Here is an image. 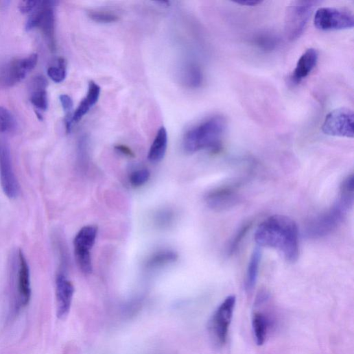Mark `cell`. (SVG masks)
I'll return each instance as SVG.
<instances>
[{
	"label": "cell",
	"mask_w": 354,
	"mask_h": 354,
	"mask_svg": "<svg viewBox=\"0 0 354 354\" xmlns=\"http://www.w3.org/2000/svg\"><path fill=\"white\" fill-rule=\"evenodd\" d=\"M255 239L259 246L279 250L287 261L294 263L299 257L298 228L287 216L275 215L264 220L257 227Z\"/></svg>",
	"instance_id": "6da1fadb"
},
{
	"label": "cell",
	"mask_w": 354,
	"mask_h": 354,
	"mask_svg": "<svg viewBox=\"0 0 354 354\" xmlns=\"http://www.w3.org/2000/svg\"><path fill=\"white\" fill-rule=\"evenodd\" d=\"M226 129V121L223 117H211L192 128L185 134L184 148L189 154L202 150L217 152L222 148Z\"/></svg>",
	"instance_id": "7a4b0ae2"
},
{
	"label": "cell",
	"mask_w": 354,
	"mask_h": 354,
	"mask_svg": "<svg viewBox=\"0 0 354 354\" xmlns=\"http://www.w3.org/2000/svg\"><path fill=\"white\" fill-rule=\"evenodd\" d=\"M353 194L340 192L337 202L310 222L307 229V236L311 239H318L331 233L342 223L347 211L353 206Z\"/></svg>",
	"instance_id": "3957f363"
},
{
	"label": "cell",
	"mask_w": 354,
	"mask_h": 354,
	"mask_svg": "<svg viewBox=\"0 0 354 354\" xmlns=\"http://www.w3.org/2000/svg\"><path fill=\"white\" fill-rule=\"evenodd\" d=\"M318 3L315 1H297L287 8L285 32L289 40L294 41L303 35Z\"/></svg>",
	"instance_id": "277c9868"
},
{
	"label": "cell",
	"mask_w": 354,
	"mask_h": 354,
	"mask_svg": "<svg viewBox=\"0 0 354 354\" xmlns=\"http://www.w3.org/2000/svg\"><path fill=\"white\" fill-rule=\"evenodd\" d=\"M56 3L53 1H39L36 9L31 14L27 23L26 30H40L52 51L56 49Z\"/></svg>",
	"instance_id": "5b68a950"
},
{
	"label": "cell",
	"mask_w": 354,
	"mask_h": 354,
	"mask_svg": "<svg viewBox=\"0 0 354 354\" xmlns=\"http://www.w3.org/2000/svg\"><path fill=\"white\" fill-rule=\"evenodd\" d=\"M315 27L321 31H339L353 27L354 20L351 12L337 8H320L316 12Z\"/></svg>",
	"instance_id": "8992f818"
},
{
	"label": "cell",
	"mask_w": 354,
	"mask_h": 354,
	"mask_svg": "<svg viewBox=\"0 0 354 354\" xmlns=\"http://www.w3.org/2000/svg\"><path fill=\"white\" fill-rule=\"evenodd\" d=\"M0 181L8 198H18L20 185L14 171L9 142L3 137H0Z\"/></svg>",
	"instance_id": "52a82bcc"
},
{
	"label": "cell",
	"mask_w": 354,
	"mask_h": 354,
	"mask_svg": "<svg viewBox=\"0 0 354 354\" xmlns=\"http://www.w3.org/2000/svg\"><path fill=\"white\" fill-rule=\"evenodd\" d=\"M235 303V296L227 297L216 309L209 322V328L211 337L220 346L226 343Z\"/></svg>",
	"instance_id": "ba28073f"
},
{
	"label": "cell",
	"mask_w": 354,
	"mask_h": 354,
	"mask_svg": "<svg viewBox=\"0 0 354 354\" xmlns=\"http://www.w3.org/2000/svg\"><path fill=\"white\" fill-rule=\"evenodd\" d=\"M38 61V56L36 54L12 60L0 69V84L12 86L21 82L34 69Z\"/></svg>",
	"instance_id": "9c48e42d"
},
{
	"label": "cell",
	"mask_w": 354,
	"mask_h": 354,
	"mask_svg": "<svg viewBox=\"0 0 354 354\" xmlns=\"http://www.w3.org/2000/svg\"><path fill=\"white\" fill-rule=\"evenodd\" d=\"M354 115L348 108H338L329 113L322 124L324 134L331 137L353 138Z\"/></svg>",
	"instance_id": "30bf717a"
},
{
	"label": "cell",
	"mask_w": 354,
	"mask_h": 354,
	"mask_svg": "<svg viewBox=\"0 0 354 354\" xmlns=\"http://www.w3.org/2000/svg\"><path fill=\"white\" fill-rule=\"evenodd\" d=\"M74 287L63 273L57 275L56 280V296L57 304V316L59 319H65L71 309Z\"/></svg>",
	"instance_id": "8fae6325"
},
{
	"label": "cell",
	"mask_w": 354,
	"mask_h": 354,
	"mask_svg": "<svg viewBox=\"0 0 354 354\" xmlns=\"http://www.w3.org/2000/svg\"><path fill=\"white\" fill-rule=\"evenodd\" d=\"M17 290L21 307H26L32 297L31 277L29 263L22 250L19 252Z\"/></svg>",
	"instance_id": "7c38bea8"
},
{
	"label": "cell",
	"mask_w": 354,
	"mask_h": 354,
	"mask_svg": "<svg viewBox=\"0 0 354 354\" xmlns=\"http://www.w3.org/2000/svg\"><path fill=\"white\" fill-rule=\"evenodd\" d=\"M239 200L237 193L231 188H220L210 192L206 197L209 207L215 211H226L235 206Z\"/></svg>",
	"instance_id": "4fadbf2b"
},
{
	"label": "cell",
	"mask_w": 354,
	"mask_h": 354,
	"mask_svg": "<svg viewBox=\"0 0 354 354\" xmlns=\"http://www.w3.org/2000/svg\"><path fill=\"white\" fill-rule=\"evenodd\" d=\"M318 56L316 49L310 48L306 50L299 58L290 76V80L292 84H299L311 73L318 63Z\"/></svg>",
	"instance_id": "5bb4252c"
},
{
	"label": "cell",
	"mask_w": 354,
	"mask_h": 354,
	"mask_svg": "<svg viewBox=\"0 0 354 354\" xmlns=\"http://www.w3.org/2000/svg\"><path fill=\"white\" fill-rule=\"evenodd\" d=\"M47 83L43 75L36 76L31 82L30 102L38 112H45L48 109Z\"/></svg>",
	"instance_id": "9a60e30c"
},
{
	"label": "cell",
	"mask_w": 354,
	"mask_h": 354,
	"mask_svg": "<svg viewBox=\"0 0 354 354\" xmlns=\"http://www.w3.org/2000/svg\"><path fill=\"white\" fill-rule=\"evenodd\" d=\"M97 228L94 226L82 228L73 240L74 255L91 253L97 237Z\"/></svg>",
	"instance_id": "2e32d148"
},
{
	"label": "cell",
	"mask_w": 354,
	"mask_h": 354,
	"mask_svg": "<svg viewBox=\"0 0 354 354\" xmlns=\"http://www.w3.org/2000/svg\"><path fill=\"white\" fill-rule=\"evenodd\" d=\"M101 95V87L95 81L88 83L86 97L81 102L73 113V121L78 123L98 102Z\"/></svg>",
	"instance_id": "e0dca14e"
},
{
	"label": "cell",
	"mask_w": 354,
	"mask_h": 354,
	"mask_svg": "<svg viewBox=\"0 0 354 354\" xmlns=\"http://www.w3.org/2000/svg\"><path fill=\"white\" fill-rule=\"evenodd\" d=\"M252 326L256 344L261 346L267 340L272 327V320L264 313L255 311L252 316Z\"/></svg>",
	"instance_id": "ac0fdd59"
},
{
	"label": "cell",
	"mask_w": 354,
	"mask_h": 354,
	"mask_svg": "<svg viewBox=\"0 0 354 354\" xmlns=\"http://www.w3.org/2000/svg\"><path fill=\"white\" fill-rule=\"evenodd\" d=\"M167 133L164 127H161L156 133L148 153V159L152 163H158L165 156L167 148Z\"/></svg>",
	"instance_id": "d6986e66"
},
{
	"label": "cell",
	"mask_w": 354,
	"mask_h": 354,
	"mask_svg": "<svg viewBox=\"0 0 354 354\" xmlns=\"http://www.w3.org/2000/svg\"><path fill=\"white\" fill-rule=\"evenodd\" d=\"M261 258V250L257 247L250 257L246 272L245 288L248 293L252 292L257 283Z\"/></svg>",
	"instance_id": "ffe728a7"
},
{
	"label": "cell",
	"mask_w": 354,
	"mask_h": 354,
	"mask_svg": "<svg viewBox=\"0 0 354 354\" xmlns=\"http://www.w3.org/2000/svg\"><path fill=\"white\" fill-rule=\"evenodd\" d=\"M177 258L178 255L172 250H161L153 254L148 260L146 266L150 269L157 268L175 262Z\"/></svg>",
	"instance_id": "44dd1931"
},
{
	"label": "cell",
	"mask_w": 354,
	"mask_h": 354,
	"mask_svg": "<svg viewBox=\"0 0 354 354\" xmlns=\"http://www.w3.org/2000/svg\"><path fill=\"white\" fill-rule=\"evenodd\" d=\"M279 43V38L271 32L260 33L254 38V44L263 51H272Z\"/></svg>",
	"instance_id": "7402d4cb"
},
{
	"label": "cell",
	"mask_w": 354,
	"mask_h": 354,
	"mask_svg": "<svg viewBox=\"0 0 354 354\" xmlns=\"http://www.w3.org/2000/svg\"><path fill=\"white\" fill-rule=\"evenodd\" d=\"M184 78L189 86L198 88L203 82V73L199 66L191 64L186 69Z\"/></svg>",
	"instance_id": "603a6c76"
},
{
	"label": "cell",
	"mask_w": 354,
	"mask_h": 354,
	"mask_svg": "<svg viewBox=\"0 0 354 354\" xmlns=\"http://www.w3.org/2000/svg\"><path fill=\"white\" fill-rule=\"evenodd\" d=\"M16 121L11 112L0 106V133L5 134L15 130Z\"/></svg>",
	"instance_id": "cb8c5ba5"
},
{
	"label": "cell",
	"mask_w": 354,
	"mask_h": 354,
	"mask_svg": "<svg viewBox=\"0 0 354 354\" xmlns=\"http://www.w3.org/2000/svg\"><path fill=\"white\" fill-rule=\"evenodd\" d=\"M47 75L56 83H60L67 76V64L62 58H59L57 64L51 66L47 69Z\"/></svg>",
	"instance_id": "d4e9b609"
},
{
	"label": "cell",
	"mask_w": 354,
	"mask_h": 354,
	"mask_svg": "<svg viewBox=\"0 0 354 354\" xmlns=\"http://www.w3.org/2000/svg\"><path fill=\"white\" fill-rule=\"evenodd\" d=\"M60 102L65 115L64 122L66 131L67 133H70L73 123V100L69 96L67 95H62L60 96Z\"/></svg>",
	"instance_id": "484cf974"
},
{
	"label": "cell",
	"mask_w": 354,
	"mask_h": 354,
	"mask_svg": "<svg viewBox=\"0 0 354 354\" xmlns=\"http://www.w3.org/2000/svg\"><path fill=\"white\" fill-rule=\"evenodd\" d=\"M150 177V172L148 169H139L131 173L130 182L133 187H141L148 182Z\"/></svg>",
	"instance_id": "4316f807"
},
{
	"label": "cell",
	"mask_w": 354,
	"mask_h": 354,
	"mask_svg": "<svg viewBox=\"0 0 354 354\" xmlns=\"http://www.w3.org/2000/svg\"><path fill=\"white\" fill-rule=\"evenodd\" d=\"M88 16L96 23L104 24L116 23L119 20L118 16L104 12H88Z\"/></svg>",
	"instance_id": "83f0119b"
},
{
	"label": "cell",
	"mask_w": 354,
	"mask_h": 354,
	"mask_svg": "<svg viewBox=\"0 0 354 354\" xmlns=\"http://www.w3.org/2000/svg\"><path fill=\"white\" fill-rule=\"evenodd\" d=\"M251 224H247L244 226H243L239 231L236 233L233 239L231 242V244L229 246L228 248V253L229 255H233L234 252H235L239 246L240 244L242 241V239L247 234V232L250 228Z\"/></svg>",
	"instance_id": "f1b7e54d"
},
{
	"label": "cell",
	"mask_w": 354,
	"mask_h": 354,
	"mask_svg": "<svg viewBox=\"0 0 354 354\" xmlns=\"http://www.w3.org/2000/svg\"><path fill=\"white\" fill-rule=\"evenodd\" d=\"M175 216L174 213L169 210H163L158 213L156 221L158 226L167 227L174 221Z\"/></svg>",
	"instance_id": "f546056e"
},
{
	"label": "cell",
	"mask_w": 354,
	"mask_h": 354,
	"mask_svg": "<svg viewBox=\"0 0 354 354\" xmlns=\"http://www.w3.org/2000/svg\"><path fill=\"white\" fill-rule=\"evenodd\" d=\"M39 1H22L19 10L23 14H32L38 7Z\"/></svg>",
	"instance_id": "4dcf8cb0"
},
{
	"label": "cell",
	"mask_w": 354,
	"mask_h": 354,
	"mask_svg": "<svg viewBox=\"0 0 354 354\" xmlns=\"http://www.w3.org/2000/svg\"><path fill=\"white\" fill-rule=\"evenodd\" d=\"M115 150L118 152L122 154L124 156H126L128 157H134V154L132 152V150L126 145H116Z\"/></svg>",
	"instance_id": "1f68e13d"
},
{
	"label": "cell",
	"mask_w": 354,
	"mask_h": 354,
	"mask_svg": "<svg viewBox=\"0 0 354 354\" xmlns=\"http://www.w3.org/2000/svg\"><path fill=\"white\" fill-rule=\"evenodd\" d=\"M235 3L241 5L248 6V7H253L257 6L261 3V1H256V0H247V1H239Z\"/></svg>",
	"instance_id": "d6a6232c"
}]
</instances>
